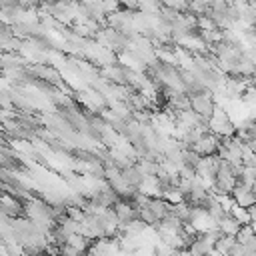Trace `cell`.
Returning a JSON list of instances; mask_svg holds the SVG:
<instances>
[{
	"instance_id": "cell-1",
	"label": "cell",
	"mask_w": 256,
	"mask_h": 256,
	"mask_svg": "<svg viewBox=\"0 0 256 256\" xmlns=\"http://www.w3.org/2000/svg\"><path fill=\"white\" fill-rule=\"evenodd\" d=\"M246 212H248V222H250L252 226H256V204L248 206V208H246Z\"/></svg>"
}]
</instances>
